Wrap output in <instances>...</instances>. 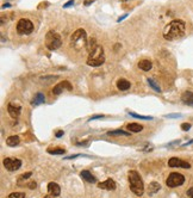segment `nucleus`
Segmentation results:
<instances>
[{
  "instance_id": "6",
  "label": "nucleus",
  "mask_w": 193,
  "mask_h": 198,
  "mask_svg": "<svg viewBox=\"0 0 193 198\" xmlns=\"http://www.w3.org/2000/svg\"><path fill=\"white\" fill-rule=\"evenodd\" d=\"M33 31V24L31 20L22 18L17 23V32L19 35H30Z\"/></svg>"
},
{
  "instance_id": "5",
  "label": "nucleus",
  "mask_w": 193,
  "mask_h": 198,
  "mask_svg": "<svg viewBox=\"0 0 193 198\" xmlns=\"http://www.w3.org/2000/svg\"><path fill=\"white\" fill-rule=\"evenodd\" d=\"M62 44V40H61V36L56 32V31H48L47 35H45V45L49 50H56L61 47Z\"/></svg>"
},
{
  "instance_id": "21",
  "label": "nucleus",
  "mask_w": 193,
  "mask_h": 198,
  "mask_svg": "<svg viewBox=\"0 0 193 198\" xmlns=\"http://www.w3.org/2000/svg\"><path fill=\"white\" fill-rule=\"evenodd\" d=\"M160 189H161V185L159 184V183H156V182H153V183L149 184V187H148V193H149V195H154V193H156Z\"/></svg>"
},
{
  "instance_id": "26",
  "label": "nucleus",
  "mask_w": 193,
  "mask_h": 198,
  "mask_svg": "<svg viewBox=\"0 0 193 198\" xmlns=\"http://www.w3.org/2000/svg\"><path fill=\"white\" fill-rule=\"evenodd\" d=\"M7 198H25V193H23V192H12V193H10Z\"/></svg>"
},
{
  "instance_id": "27",
  "label": "nucleus",
  "mask_w": 193,
  "mask_h": 198,
  "mask_svg": "<svg viewBox=\"0 0 193 198\" xmlns=\"http://www.w3.org/2000/svg\"><path fill=\"white\" fill-rule=\"evenodd\" d=\"M182 115L181 113H168V115H165L166 118H179Z\"/></svg>"
},
{
  "instance_id": "32",
  "label": "nucleus",
  "mask_w": 193,
  "mask_h": 198,
  "mask_svg": "<svg viewBox=\"0 0 193 198\" xmlns=\"http://www.w3.org/2000/svg\"><path fill=\"white\" fill-rule=\"evenodd\" d=\"M93 1H96V0H85V1H83V5H85V6H89Z\"/></svg>"
},
{
  "instance_id": "9",
  "label": "nucleus",
  "mask_w": 193,
  "mask_h": 198,
  "mask_svg": "<svg viewBox=\"0 0 193 198\" xmlns=\"http://www.w3.org/2000/svg\"><path fill=\"white\" fill-rule=\"evenodd\" d=\"M63 90H67V91H72V90H73V86H72V84L69 83L68 80H63V81H61V83H58L57 85L54 86L53 93H54L55 96H58Z\"/></svg>"
},
{
  "instance_id": "33",
  "label": "nucleus",
  "mask_w": 193,
  "mask_h": 198,
  "mask_svg": "<svg viewBox=\"0 0 193 198\" xmlns=\"http://www.w3.org/2000/svg\"><path fill=\"white\" fill-rule=\"evenodd\" d=\"M78 156H80V154H74V155L66 156V157H65V159H66V160H70V159H75V157H78Z\"/></svg>"
},
{
  "instance_id": "8",
  "label": "nucleus",
  "mask_w": 193,
  "mask_h": 198,
  "mask_svg": "<svg viewBox=\"0 0 193 198\" xmlns=\"http://www.w3.org/2000/svg\"><path fill=\"white\" fill-rule=\"evenodd\" d=\"M4 166L5 168L10 172H14V171L19 170L22 166V161L19 159H13V157H6L4 160Z\"/></svg>"
},
{
  "instance_id": "31",
  "label": "nucleus",
  "mask_w": 193,
  "mask_h": 198,
  "mask_svg": "<svg viewBox=\"0 0 193 198\" xmlns=\"http://www.w3.org/2000/svg\"><path fill=\"white\" fill-rule=\"evenodd\" d=\"M31 174H32L31 172H28V173H24V174H22V178H20V179H22V180H23V179H28V178H29V177H30V175H31Z\"/></svg>"
},
{
  "instance_id": "20",
  "label": "nucleus",
  "mask_w": 193,
  "mask_h": 198,
  "mask_svg": "<svg viewBox=\"0 0 193 198\" xmlns=\"http://www.w3.org/2000/svg\"><path fill=\"white\" fill-rule=\"evenodd\" d=\"M126 129H128L130 133H139V131L143 130V127H142L141 124H138V123H129V124L126 126Z\"/></svg>"
},
{
  "instance_id": "35",
  "label": "nucleus",
  "mask_w": 193,
  "mask_h": 198,
  "mask_svg": "<svg viewBox=\"0 0 193 198\" xmlns=\"http://www.w3.org/2000/svg\"><path fill=\"white\" fill-rule=\"evenodd\" d=\"M187 196H188V197H191V198H193V187H192V189H190V190L187 191Z\"/></svg>"
},
{
  "instance_id": "24",
  "label": "nucleus",
  "mask_w": 193,
  "mask_h": 198,
  "mask_svg": "<svg viewBox=\"0 0 193 198\" xmlns=\"http://www.w3.org/2000/svg\"><path fill=\"white\" fill-rule=\"evenodd\" d=\"M47 152L49 154H57V155H62L66 153V150L63 148H48Z\"/></svg>"
},
{
  "instance_id": "3",
  "label": "nucleus",
  "mask_w": 193,
  "mask_h": 198,
  "mask_svg": "<svg viewBox=\"0 0 193 198\" xmlns=\"http://www.w3.org/2000/svg\"><path fill=\"white\" fill-rule=\"evenodd\" d=\"M105 62V54L104 49L101 45H96L93 50L88 53V58H87V65L91 67H99Z\"/></svg>"
},
{
  "instance_id": "12",
  "label": "nucleus",
  "mask_w": 193,
  "mask_h": 198,
  "mask_svg": "<svg viewBox=\"0 0 193 198\" xmlns=\"http://www.w3.org/2000/svg\"><path fill=\"white\" fill-rule=\"evenodd\" d=\"M98 187L101 190H107V191H112L116 189V182L112 179H106L105 182H101L98 184Z\"/></svg>"
},
{
  "instance_id": "2",
  "label": "nucleus",
  "mask_w": 193,
  "mask_h": 198,
  "mask_svg": "<svg viewBox=\"0 0 193 198\" xmlns=\"http://www.w3.org/2000/svg\"><path fill=\"white\" fill-rule=\"evenodd\" d=\"M128 179H129V184H130V190L136 196L141 197L144 192V185H143V182H142L137 171H130L128 173Z\"/></svg>"
},
{
  "instance_id": "15",
  "label": "nucleus",
  "mask_w": 193,
  "mask_h": 198,
  "mask_svg": "<svg viewBox=\"0 0 193 198\" xmlns=\"http://www.w3.org/2000/svg\"><path fill=\"white\" fill-rule=\"evenodd\" d=\"M45 101V97H44V94L41 93V92H38V93H36L35 94V97L33 99L31 100V105H35V106H37V105H41Z\"/></svg>"
},
{
  "instance_id": "10",
  "label": "nucleus",
  "mask_w": 193,
  "mask_h": 198,
  "mask_svg": "<svg viewBox=\"0 0 193 198\" xmlns=\"http://www.w3.org/2000/svg\"><path fill=\"white\" fill-rule=\"evenodd\" d=\"M168 166L169 167H181V168H190L191 165L181 159H178V157H172L169 159L168 161Z\"/></svg>"
},
{
  "instance_id": "17",
  "label": "nucleus",
  "mask_w": 193,
  "mask_h": 198,
  "mask_svg": "<svg viewBox=\"0 0 193 198\" xmlns=\"http://www.w3.org/2000/svg\"><path fill=\"white\" fill-rule=\"evenodd\" d=\"M80 175H81V178H82L83 180H86V182H88V183H96V177H93L92 173H91L89 171H81Z\"/></svg>"
},
{
  "instance_id": "16",
  "label": "nucleus",
  "mask_w": 193,
  "mask_h": 198,
  "mask_svg": "<svg viewBox=\"0 0 193 198\" xmlns=\"http://www.w3.org/2000/svg\"><path fill=\"white\" fill-rule=\"evenodd\" d=\"M181 100H182V103L184 104H186V105H190V106H193V93L192 92H185L184 94H182V97H181Z\"/></svg>"
},
{
  "instance_id": "7",
  "label": "nucleus",
  "mask_w": 193,
  "mask_h": 198,
  "mask_svg": "<svg viewBox=\"0 0 193 198\" xmlns=\"http://www.w3.org/2000/svg\"><path fill=\"white\" fill-rule=\"evenodd\" d=\"M185 183V177L180 173H170L166 180V184L168 187H178V186H181V185Z\"/></svg>"
},
{
  "instance_id": "30",
  "label": "nucleus",
  "mask_w": 193,
  "mask_h": 198,
  "mask_svg": "<svg viewBox=\"0 0 193 198\" xmlns=\"http://www.w3.org/2000/svg\"><path fill=\"white\" fill-rule=\"evenodd\" d=\"M74 5V0H69L67 1L65 5H63V9H67V7H70V6H73Z\"/></svg>"
},
{
  "instance_id": "13",
  "label": "nucleus",
  "mask_w": 193,
  "mask_h": 198,
  "mask_svg": "<svg viewBox=\"0 0 193 198\" xmlns=\"http://www.w3.org/2000/svg\"><path fill=\"white\" fill-rule=\"evenodd\" d=\"M48 192H49L50 196L57 197V196H60V193H61V189H60L58 184L51 182V183H49V185H48Z\"/></svg>"
},
{
  "instance_id": "36",
  "label": "nucleus",
  "mask_w": 193,
  "mask_h": 198,
  "mask_svg": "<svg viewBox=\"0 0 193 198\" xmlns=\"http://www.w3.org/2000/svg\"><path fill=\"white\" fill-rule=\"evenodd\" d=\"M63 135V130H58V131H56V137H61Z\"/></svg>"
},
{
  "instance_id": "25",
  "label": "nucleus",
  "mask_w": 193,
  "mask_h": 198,
  "mask_svg": "<svg viewBox=\"0 0 193 198\" xmlns=\"http://www.w3.org/2000/svg\"><path fill=\"white\" fill-rule=\"evenodd\" d=\"M129 115L131 116V117H135V118H139V119H144V121H150V119H153L152 116H143V115H138V113L136 112H129Z\"/></svg>"
},
{
  "instance_id": "40",
  "label": "nucleus",
  "mask_w": 193,
  "mask_h": 198,
  "mask_svg": "<svg viewBox=\"0 0 193 198\" xmlns=\"http://www.w3.org/2000/svg\"><path fill=\"white\" fill-rule=\"evenodd\" d=\"M44 198H53L51 196H47V197H44Z\"/></svg>"
},
{
  "instance_id": "38",
  "label": "nucleus",
  "mask_w": 193,
  "mask_h": 198,
  "mask_svg": "<svg viewBox=\"0 0 193 198\" xmlns=\"http://www.w3.org/2000/svg\"><path fill=\"white\" fill-rule=\"evenodd\" d=\"M191 143H193V140H191V141H188V142H187V143H185V144H184L182 147H187V146H188V144H191Z\"/></svg>"
},
{
  "instance_id": "34",
  "label": "nucleus",
  "mask_w": 193,
  "mask_h": 198,
  "mask_svg": "<svg viewBox=\"0 0 193 198\" xmlns=\"http://www.w3.org/2000/svg\"><path fill=\"white\" fill-rule=\"evenodd\" d=\"M126 17H128V13L124 14V16H122V17H119V18L117 19V22H118V23H121L122 20H124V19H125V18H126Z\"/></svg>"
},
{
  "instance_id": "11",
  "label": "nucleus",
  "mask_w": 193,
  "mask_h": 198,
  "mask_svg": "<svg viewBox=\"0 0 193 198\" xmlns=\"http://www.w3.org/2000/svg\"><path fill=\"white\" fill-rule=\"evenodd\" d=\"M7 111L12 118H18L20 116V112H22V106L16 104V103H10L7 105Z\"/></svg>"
},
{
  "instance_id": "19",
  "label": "nucleus",
  "mask_w": 193,
  "mask_h": 198,
  "mask_svg": "<svg viewBox=\"0 0 193 198\" xmlns=\"http://www.w3.org/2000/svg\"><path fill=\"white\" fill-rule=\"evenodd\" d=\"M19 142H20V139H19V136H17V135L10 136V137L6 139V144L10 146V147H16V146H18Z\"/></svg>"
},
{
  "instance_id": "1",
  "label": "nucleus",
  "mask_w": 193,
  "mask_h": 198,
  "mask_svg": "<svg viewBox=\"0 0 193 198\" xmlns=\"http://www.w3.org/2000/svg\"><path fill=\"white\" fill-rule=\"evenodd\" d=\"M185 30H186V24L184 20L181 19L172 20L163 30V37L167 41L179 40L185 35Z\"/></svg>"
},
{
  "instance_id": "29",
  "label": "nucleus",
  "mask_w": 193,
  "mask_h": 198,
  "mask_svg": "<svg viewBox=\"0 0 193 198\" xmlns=\"http://www.w3.org/2000/svg\"><path fill=\"white\" fill-rule=\"evenodd\" d=\"M103 117H104V115H94V116H92V117H91V118H89L88 121L91 122V121H94V119H99V118H103Z\"/></svg>"
},
{
  "instance_id": "23",
  "label": "nucleus",
  "mask_w": 193,
  "mask_h": 198,
  "mask_svg": "<svg viewBox=\"0 0 193 198\" xmlns=\"http://www.w3.org/2000/svg\"><path fill=\"white\" fill-rule=\"evenodd\" d=\"M147 83L149 84V86L152 87V88H153V90H154V91H156V92H159V93L161 92V87L159 86V84H157V83H156V81L154 80V79H152V78H149V79H147Z\"/></svg>"
},
{
  "instance_id": "18",
  "label": "nucleus",
  "mask_w": 193,
  "mask_h": 198,
  "mask_svg": "<svg viewBox=\"0 0 193 198\" xmlns=\"http://www.w3.org/2000/svg\"><path fill=\"white\" fill-rule=\"evenodd\" d=\"M130 83L126 80V79H119L117 81V88L121 90V91H128L130 88Z\"/></svg>"
},
{
  "instance_id": "28",
  "label": "nucleus",
  "mask_w": 193,
  "mask_h": 198,
  "mask_svg": "<svg viewBox=\"0 0 193 198\" xmlns=\"http://www.w3.org/2000/svg\"><path fill=\"white\" fill-rule=\"evenodd\" d=\"M181 129H182L184 131H188V130L191 129V124H190V123H182V124H181Z\"/></svg>"
},
{
  "instance_id": "37",
  "label": "nucleus",
  "mask_w": 193,
  "mask_h": 198,
  "mask_svg": "<svg viewBox=\"0 0 193 198\" xmlns=\"http://www.w3.org/2000/svg\"><path fill=\"white\" fill-rule=\"evenodd\" d=\"M29 187H30V189H35V187H36V183H35V182L30 183V184H29Z\"/></svg>"
},
{
  "instance_id": "14",
  "label": "nucleus",
  "mask_w": 193,
  "mask_h": 198,
  "mask_svg": "<svg viewBox=\"0 0 193 198\" xmlns=\"http://www.w3.org/2000/svg\"><path fill=\"white\" fill-rule=\"evenodd\" d=\"M152 67H153V62L150 60H141V61L138 62V68L144 72L150 71Z\"/></svg>"
},
{
  "instance_id": "39",
  "label": "nucleus",
  "mask_w": 193,
  "mask_h": 198,
  "mask_svg": "<svg viewBox=\"0 0 193 198\" xmlns=\"http://www.w3.org/2000/svg\"><path fill=\"white\" fill-rule=\"evenodd\" d=\"M11 5L10 4H5V5H2V9H5V7H10Z\"/></svg>"
},
{
  "instance_id": "4",
  "label": "nucleus",
  "mask_w": 193,
  "mask_h": 198,
  "mask_svg": "<svg viewBox=\"0 0 193 198\" xmlns=\"http://www.w3.org/2000/svg\"><path fill=\"white\" fill-rule=\"evenodd\" d=\"M70 45L76 50L80 51L82 48L87 47V34L83 29H78L70 36Z\"/></svg>"
},
{
  "instance_id": "22",
  "label": "nucleus",
  "mask_w": 193,
  "mask_h": 198,
  "mask_svg": "<svg viewBox=\"0 0 193 198\" xmlns=\"http://www.w3.org/2000/svg\"><path fill=\"white\" fill-rule=\"evenodd\" d=\"M107 135L110 136H129L130 131H124V130H113V131H109Z\"/></svg>"
}]
</instances>
